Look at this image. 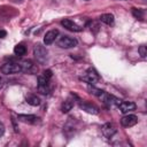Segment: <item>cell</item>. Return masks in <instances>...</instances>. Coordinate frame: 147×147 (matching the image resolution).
Masks as SVG:
<instances>
[{"label":"cell","mask_w":147,"mask_h":147,"mask_svg":"<svg viewBox=\"0 0 147 147\" xmlns=\"http://www.w3.org/2000/svg\"><path fill=\"white\" fill-rule=\"evenodd\" d=\"M20 64L22 67V72H28V74H36V72H38V67L36 64H33L30 60L20 61Z\"/></svg>","instance_id":"5b68a950"},{"label":"cell","mask_w":147,"mask_h":147,"mask_svg":"<svg viewBox=\"0 0 147 147\" xmlns=\"http://www.w3.org/2000/svg\"><path fill=\"white\" fill-rule=\"evenodd\" d=\"M80 79L86 82V83H88V84H96V83H99L101 80V77L99 76V74L94 69L90 68V69H87L85 71V74L80 77Z\"/></svg>","instance_id":"7a4b0ae2"},{"label":"cell","mask_w":147,"mask_h":147,"mask_svg":"<svg viewBox=\"0 0 147 147\" xmlns=\"http://www.w3.org/2000/svg\"><path fill=\"white\" fill-rule=\"evenodd\" d=\"M1 86H2V79L0 78V87H1Z\"/></svg>","instance_id":"cb8c5ba5"},{"label":"cell","mask_w":147,"mask_h":147,"mask_svg":"<svg viewBox=\"0 0 147 147\" xmlns=\"http://www.w3.org/2000/svg\"><path fill=\"white\" fill-rule=\"evenodd\" d=\"M13 124H14V127H15V132H18V127L16 125V119L13 117Z\"/></svg>","instance_id":"603a6c76"},{"label":"cell","mask_w":147,"mask_h":147,"mask_svg":"<svg viewBox=\"0 0 147 147\" xmlns=\"http://www.w3.org/2000/svg\"><path fill=\"white\" fill-rule=\"evenodd\" d=\"M85 1H88V0H85Z\"/></svg>","instance_id":"d4e9b609"},{"label":"cell","mask_w":147,"mask_h":147,"mask_svg":"<svg viewBox=\"0 0 147 147\" xmlns=\"http://www.w3.org/2000/svg\"><path fill=\"white\" fill-rule=\"evenodd\" d=\"M3 133H5V125H3V123L0 121V138L3 136Z\"/></svg>","instance_id":"ffe728a7"},{"label":"cell","mask_w":147,"mask_h":147,"mask_svg":"<svg viewBox=\"0 0 147 147\" xmlns=\"http://www.w3.org/2000/svg\"><path fill=\"white\" fill-rule=\"evenodd\" d=\"M33 54H34V57L37 59L38 62L40 63H44L46 60H47V56H48V52L47 49L45 48V46H42L41 44H37L33 48Z\"/></svg>","instance_id":"3957f363"},{"label":"cell","mask_w":147,"mask_h":147,"mask_svg":"<svg viewBox=\"0 0 147 147\" xmlns=\"http://www.w3.org/2000/svg\"><path fill=\"white\" fill-rule=\"evenodd\" d=\"M100 21L107 25H113L114 24V21H115V17L113 14H102L100 16Z\"/></svg>","instance_id":"5bb4252c"},{"label":"cell","mask_w":147,"mask_h":147,"mask_svg":"<svg viewBox=\"0 0 147 147\" xmlns=\"http://www.w3.org/2000/svg\"><path fill=\"white\" fill-rule=\"evenodd\" d=\"M132 14L136 18H142V16H144V11L141 9H137V8L132 9Z\"/></svg>","instance_id":"e0dca14e"},{"label":"cell","mask_w":147,"mask_h":147,"mask_svg":"<svg viewBox=\"0 0 147 147\" xmlns=\"http://www.w3.org/2000/svg\"><path fill=\"white\" fill-rule=\"evenodd\" d=\"M61 24H62L67 30L72 31V32H80V31L83 30L82 26L77 25L74 21H71V20H69V18H64V20H62V21H61Z\"/></svg>","instance_id":"52a82bcc"},{"label":"cell","mask_w":147,"mask_h":147,"mask_svg":"<svg viewBox=\"0 0 147 147\" xmlns=\"http://www.w3.org/2000/svg\"><path fill=\"white\" fill-rule=\"evenodd\" d=\"M138 123V117L136 115H125L121 118V124L124 127H130L133 126Z\"/></svg>","instance_id":"30bf717a"},{"label":"cell","mask_w":147,"mask_h":147,"mask_svg":"<svg viewBox=\"0 0 147 147\" xmlns=\"http://www.w3.org/2000/svg\"><path fill=\"white\" fill-rule=\"evenodd\" d=\"M57 34H59V30H56V29L49 30L48 32H46V34H45V37H44V44H45V45H51V44H53L54 40L56 39Z\"/></svg>","instance_id":"8fae6325"},{"label":"cell","mask_w":147,"mask_h":147,"mask_svg":"<svg viewBox=\"0 0 147 147\" xmlns=\"http://www.w3.org/2000/svg\"><path fill=\"white\" fill-rule=\"evenodd\" d=\"M7 36V32L5 30H0V38H5Z\"/></svg>","instance_id":"7402d4cb"},{"label":"cell","mask_w":147,"mask_h":147,"mask_svg":"<svg viewBox=\"0 0 147 147\" xmlns=\"http://www.w3.org/2000/svg\"><path fill=\"white\" fill-rule=\"evenodd\" d=\"M117 107L119 108V110L123 113V114H129L130 111L134 110L136 109V103L132 102V101H119V103L117 105Z\"/></svg>","instance_id":"ba28073f"},{"label":"cell","mask_w":147,"mask_h":147,"mask_svg":"<svg viewBox=\"0 0 147 147\" xmlns=\"http://www.w3.org/2000/svg\"><path fill=\"white\" fill-rule=\"evenodd\" d=\"M26 102L30 106H39L40 105V99L34 94H30V95L26 96Z\"/></svg>","instance_id":"2e32d148"},{"label":"cell","mask_w":147,"mask_h":147,"mask_svg":"<svg viewBox=\"0 0 147 147\" xmlns=\"http://www.w3.org/2000/svg\"><path fill=\"white\" fill-rule=\"evenodd\" d=\"M74 103H75L74 99H72V98H68V99L63 102V105H62V108H61L62 113H64V114H65V113H69V111L72 109Z\"/></svg>","instance_id":"4fadbf2b"},{"label":"cell","mask_w":147,"mask_h":147,"mask_svg":"<svg viewBox=\"0 0 147 147\" xmlns=\"http://www.w3.org/2000/svg\"><path fill=\"white\" fill-rule=\"evenodd\" d=\"M77 44H78L77 39L69 37V36H62L57 41V46L61 48H71V47L77 46Z\"/></svg>","instance_id":"277c9868"},{"label":"cell","mask_w":147,"mask_h":147,"mask_svg":"<svg viewBox=\"0 0 147 147\" xmlns=\"http://www.w3.org/2000/svg\"><path fill=\"white\" fill-rule=\"evenodd\" d=\"M79 108L83 109L84 111L88 113V114H92V115H98L99 114V108L95 105H93L88 101H80L79 102Z\"/></svg>","instance_id":"8992f818"},{"label":"cell","mask_w":147,"mask_h":147,"mask_svg":"<svg viewBox=\"0 0 147 147\" xmlns=\"http://www.w3.org/2000/svg\"><path fill=\"white\" fill-rule=\"evenodd\" d=\"M99 24L98 23H95V22H92V24H91V30H93V32L94 33H96L98 31H99Z\"/></svg>","instance_id":"ac0fdd59"},{"label":"cell","mask_w":147,"mask_h":147,"mask_svg":"<svg viewBox=\"0 0 147 147\" xmlns=\"http://www.w3.org/2000/svg\"><path fill=\"white\" fill-rule=\"evenodd\" d=\"M17 119L20 122H23V123H29V124H37L39 123V117L34 116V115H18L17 116Z\"/></svg>","instance_id":"7c38bea8"},{"label":"cell","mask_w":147,"mask_h":147,"mask_svg":"<svg viewBox=\"0 0 147 147\" xmlns=\"http://www.w3.org/2000/svg\"><path fill=\"white\" fill-rule=\"evenodd\" d=\"M101 132H102V134H103L107 139H110V138L116 133V127H115V125H114L113 123H106V124L102 125Z\"/></svg>","instance_id":"9c48e42d"},{"label":"cell","mask_w":147,"mask_h":147,"mask_svg":"<svg viewBox=\"0 0 147 147\" xmlns=\"http://www.w3.org/2000/svg\"><path fill=\"white\" fill-rule=\"evenodd\" d=\"M139 53L141 57H146V46H140L139 47Z\"/></svg>","instance_id":"d6986e66"},{"label":"cell","mask_w":147,"mask_h":147,"mask_svg":"<svg viewBox=\"0 0 147 147\" xmlns=\"http://www.w3.org/2000/svg\"><path fill=\"white\" fill-rule=\"evenodd\" d=\"M42 75L46 76V77H48V78H51V77H52V71H51V70H45V71L42 72Z\"/></svg>","instance_id":"44dd1931"},{"label":"cell","mask_w":147,"mask_h":147,"mask_svg":"<svg viewBox=\"0 0 147 147\" xmlns=\"http://www.w3.org/2000/svg\"><path fill=\"white\" fill-rule=\"evenodd\" d=\"M0 71L5 75H11V74H18L22 72V67L20 64V62H6L1 65Z\"/></svg>","instance_id":"6da1fadb"},{"label":"cell","mask_w":147,"mask_h":147,"mask_svg":"<svg viewBox=\"0 0 147 147\" xmlns=\"http://www.w3.org/2000/svg\"><path fill=\"white\" fill-rule=\"evenodd\" d=\"M25 53H26V47L23 44H17L14 47V54L17 56H23Z\"/></svg>","instance_id":"9a60e30c"}]
</instances>
